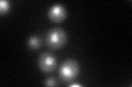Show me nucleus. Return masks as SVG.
<instances>
[{"instance_id":"f257e3e1","label":"nucleus","mask_w":132,"mask_h":87,"mask_svg":"<svg viewBox=\"0 0 132 87\" xmlns=\"http://www.w3.org/2000/svg\"><path fill=\"white\" fill-rule=\"evenodd\" d=\"M67 36L66 33L61 28H53L47 33V45L52 49H60L65 45Z\"/></svg>"},{"instance_id":"f03ea898","label":"nucleus","mask_w":132,"mask_h":87,"mask_svg":"<svg viewBox=\"0 0 132 87\" xmlns=\"http://www.w3.org/2000/svg\"><path fill=\"white\" fill-rule=\"evenodd\" d=\"M78 72H79V67L78 63L74 60H66L60 68V77L63 81H72L74 80Z\"/></svg>"},{"instance_id":"7ed1b4c3","label":"nucleus","mask_w":132,"mask_h":87,"mask_svg":"<svg viewBox=\"0 0 132 87\" xmlns=\"http://www.w3.org/2000/svg\"><path fill=\"white\" fill-rule=\"evenodd\" d=\"M39 67L43 72H52L56 68V58L48 52H44L39 58Z\"/></svg>"},{"instance_id":"20e7f679","label":"nucleus","mask_w":132,"mask_h":87,"mask_svg":"<svg viewBox=\"0 0 132 87\" xmlns=\"http://www.w3.org/2000/svg\"><path fill=\"white\" fill-rule=\"evenodd\" d=\"M48 18L53 22H62L66 18V9L61 5H54L48 10Z\"/></svg>"},{"instance_id":"39448f33","label":"nucleus","mask_w":132,"mask_h":87,"mask_svg":"<svg viewBox=\"0 0 132 87\" xmlns=\"http://www.w3.org/2000/svg\"><path fill=\"white\" fill-rule=\"evenodd\" d=\"M28 45L32 49H38L41 46V39L38 36H31L28 40Z\"/></svg>"},{"instance_id":"423d86ee","label":"nucleus","mask_w":132,"mask_h":87,"mask_svg":"<svg viewBox=\"0 0 132 87\" xmlns=\"http://www.w3.org/2000/svg\"><path fill=\"white\" fill-rule=\"evenodd\" d=\"M9 9H10V3L7 0H2L0 2V11H1V13H6V12L9 11Z\"/></svg>"},{"instance_id":"0eeeda50","label":"nucleus","mask_w":132,"mask_h":87,"mask_svg":"<svg viewBox=\"0 0 132 87\" xmlns=\"http://www.w3.org/2000/svg\"><path fill=\"white\" fill-rule=\"evenodd\" d=\"M57 84V83H56V81L54 80V78H47V80L46 81H45V85H46V86H55Z\"/></svg>"},{"instance_id":"6e6552de","label":"nucleus","mask_w":132,"mask_h":87,"mask_svg":"<svg viewBox=\"0 0 132 87\" xmlns=\"http://www.w3.org/2000/svg\"><path fill=\"white\" fill-rule=\"evenodd\" d=\"M74 86H79L80 87L81 85L80 84H77V83H73V84H71V87H74Z\"/></svg>"}]
</instances>
